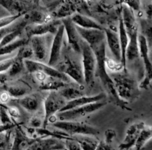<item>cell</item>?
I'll return each mask as SVG.
<instances>
[{
    "label": "cell",
    "instance_id": "d6a6232c",
    "mask_svg": "<svg viewBox=\"0 0 152 150\" xmlns=\"http://www.w3.org/2000/svg\"><path fill=\"white\" fill-rule=\"evenodd\" d=\"M24 67H25V63H24L23 59H20L17 56H16L14 57L13 63L12 64L11 67L8 71V76L15 77V76L18 75L23 71Z\"/></svg>",
    "mask_w": 152,
    "mask_h": 150
},
{
    "label": "cell",
    "instance_id": "d4e9b609",
    "mask_svg": "<svg viewBox=\"0 0 152 150\" xmlns=\"http://www.w3.org/2000/svg\"><path fill=\"white\" fill-rule=\"evenodd\" d=\"M72 138L79 143L82 150H96L99 144L97 140L86 135H75Z\"/></svg>",
    "mask_w": 152,
    "mask_h": 150
},
{
    "label": "cell",
    "instance_id": "ffe728a7",
    "mask_svg": "<svg viewBox=\"0 0 152 150\" xmlns=\"http://www.w3.org/2000/svg\"><path fill=\"white\" fill-rule=\"evenodd\" d=\"M105 94L102 93L96 95H93V96H86L85 95V96L82 97L77 98V99L74 100L67 102L66 105L61 110L60 112H63V111H68V110L74 109L75 108L83 106V105H88V104L99 102V101H102V100L105 99Z\"/></svg>",
    "mask_w": 152,
    "mask_h": 150
},
{
    "label": "cell",
    "instance_id": "e575fe53",
    "mask_svg": "<svg viewBox=\"0 0 152 150\" xmlns=\"http://www.w3.org/2000/svg\"><path fill=\"white\" fill-rule=\"evenodd\" d=\"M10 137L11 130L0 134V150H10L12 145Z\"/></svg>",
    "mask_w": 152,
    "mask_h": 150
},
{
    "label": "cell",
    "instance_id": "ba28073f",
    "mask_svg": "<svg viewBox=\"0 0 152 150\" xmlns=\"http://www.w3.org/2000/svg\"><path fill=\"white\" fill-rule=\"evenodd\" d=\"M140 46V56L143 60L145 74L144 79L139 86L140 89H147L150 83L152 82V64L150 61L148 52H149V45L147 39L142 34H139L138 37Z\"/></svg>",
    "mask_w": 152,
    "mask_h": 150
},
{
    "label": "cell",
    "instance_id": "b9f144b4",
    "mask_svg": "<svg viewBox=\"0 0 152 150\" xmlns=\"http://www.w3.org/2000/svg\"><path fill=\"white\" fill-rule=\"evenodd\" d=\"M30 124H31V127L37 129L39 127H41L42 125L43 126V121H42L39 117L35 116V117H33L31 119V120H30Z\"/></svg>",
    "mask_w": 152,
    "mask_h": 150
},
{
    "label": "cell",
    "instance_id": "8fae6325",
    "mask_svg": "<svg viewBox=\"0 0 152 150\" xmlns=\"http://www.w3.org/2000/svg\"><path fill=\"white\" fill-rule=\"evenodd\" d=\"M62 25L65 28V34L68 37V44L71 48L77 53H81V37L77 29V25L73 22L71 17L61 19Z\"/></svg>",
    "mask_w": 152,
    "mask_h": 150
},
{
    "label": "cell",
    "instance_id": "44dd1931",
    "mask_svg": "<svg viewBox=\"0 0 152 150\" xmlns=\"http://www.w3.org/2000/svg\"><path fill=\"white\" fill-rule=\"evenodd\" d=\"M16 102L27 111L34 113L37 111L40 107L42 102L41 96L38 94L26 95L24 97L16 100Z\"/></svg>",
    "mask_w": 152,
    "mask_h": 150
},
{
    "label": "cell",
    "instance_id": "1f68e13d",
    "mask_svg": "<svg viewBox=\"0 0 152 150\" xmlns=\"http://www.w3.org/2000/svg\"><path fill=\"white\" fill-rule=\"evenodd\" d=\"M6 91L9 94L10 97L20 99L26 96L28 90L22 86H10L6 89Z\"/></svg>",
    "mask_w": 152,
    "mask_h": 150
},
{
    "label": "cell",
    "instance_id": "52a82bcc",
    "mask_svg": "<svg viewBox=\"0 0 152 150\" xmlns=\"http://www.w3.org/2000/svg\"><path fill=\"white\" fill-rule=\"evenodd\" d=\"M105 105V102L99 101V102L88 104V105L75 108L74 109L68 110L66 111H63V112H59L57 114V117L60 121H73L76 119L81 118V117H83L88 114H90L94 111H97Z\"/></svg>",
    "mask_w": 152,
    "mask_h": 150
},
{
    "label": "cell",
    "instance_id": "83f0119b",
    "mask_svg": "<svg viewBox=\"0 0 152 150\" xmlns=\"http://www.w3.org/2000/svg\"><path fill=\"white\" fill-rule=\"evenodd\" d=\"M76 13V6L73 1H65L56 12V17L59 19H65L71 17Z\"/></svg>",
    "mask_w": 152,
    "mask_h": 150
},
{
    "label": "cell",
    "instance_id": "c3c4849f",
    "mask_svg": "<svg viewBox=\"0 0 152 150\" xmlns=\"http://www.w3.org/2000/svg\"><path fill=\"white\" fill-rule=\"evenodd\" d=\"M145 11L146 13L147 19L148 20L152 21V3L151 4H148L145 6Z\"/></svg>",
    "mask_w": 152,
    "mask_h": 150
},
{
    "label": "cell",
    "instance_id": "ac0fdd59",
    "mask_svg": "<svg viewBox=\"0 0 152 150\" xmlns=\"http://www.w3.org/2000/svg\"><path fill=\"white\" fill-rule=\"evenodd\" d=\"M121 18L129 37L133 35L135 33H138V25L134 12L126 4H123L122 8Z\"/></svg>",
    "mask_w": 152,
    "mask_h": 150
},
{
    "label": "cell",
    "instance_id": "7402d4cb",
    "mask_svg": "<svg viewBox=\"0 0 152 150\" xmlns=\"http://www.w3.org/2000/svg\"><path fill=\"white\" fill-rule=\"evenodd\" d=\"M71 18L73 22L77 26L80 27V28H85V29L104 30V28H102V27L94 19L87 16H85V15L76 13Z\"/></svg>",
    "mask_w": 152,
    "mask_h": 150
},
{
    "label": "cell",
    "instance_id": "484cf974",
    "mask_svg": "<svg viewBox=\"0 0 152 150\" xmlns=\"http://www.w3.org/2000/svg\"><path fill=\"white\" fill-rule=\"evenodd\" d=\"M65 86H67L66 83L63 82L62 80L49 77V78H47L45 81L40 83L39 89L40 90L42 91H57V90H59V89L61 90Z\"/></svg>",
    "mask_w": 152,
    "mask_h": 150
},
{
    "label": "cell",
    "instance_id": "4316f807",
    "mask_svg": "<svg viewBox=\"0 0 152 150\" xmlns=\"http://www.w3.org/2000/svg\"><path fill=\"white\" fill-rule=\"evenodd\" d=\"M59 92L61 96L67 102H69V101L74 100L77 99V98L85 96L84 93L80 89L74 87V86H65V88L59 90Z\"/></svg>",
    "mask_w": 152,
    "mask_h": 150
},
{
    "label": "cell",
    "instance_id": "6da1fadb",
    "mask_svg": "<svg viewBox=\"0 0 152 150\" xmlns=\"http://www.w3.org/2000/svg\"><path fill=\"white\" fill-rule=\"evenodd\" d=\"M94 50L96 59V68L95 77H99L102 82L105 91L108 92L110 98L117 105L120 106L123 109L131 110L127 106L128 102L122 100L116 90L115 85L111 78V75L106 70V51H105V42L100 43L94 47L91 48Z\"/></svg>",
    "mask_w": 152,
    "mask_h": 150
},
{
    "label": "cell",
    "instance_id": "816d5d0a",
    "mask_svg": "<svg viewBox=\"0 0 152 150\" xmlns=\"http://www.w3.org/2000/svg\"><path fill=\"white\" fill-rule=\"evenodd\" d=\"M148 42V45L152 46V41H149V42Z\"/></svg>",
    "mask_w": 152,
    "mask_h": 150
},
{
    "label": "cell",
    "instance_id": "4fadbf2b",
    "mask_svg": "<svg viewBox=\"0 0 152 150\" xmlns=\"http://www.w3.org/2000/svg\"><path fill=\"white\" fill-rule=\"evenodd\" d=\"M65 148V140L49 137L47 138H37V140L25 150H60Z\"/></svg>",
    "mask_w": 152,
    "mask_h": 150
},
{
    "label": "cell",
    "instance_id": "bcb514c9",
    "mask_svg": "<svg viewBox=\"0 0 152 150\" xmlns=\"http://www.w3.org/2000/svg\"><path fill=\"white\" fill-rule=\"evenodd\" d=\"M16 126L14 123H11V124H1V123H0V134L11 130L12 129H14Z\"/></svg>",
    "mask_w": 152,
    "mask_h": 150
},
{
    "label": "cell",
    "instance_id": "9a60e30c",
    "mask_svg": "<svg viewBox=\"0 0 152 150\" xmlns=\"http://www.w3.org/2000/svg\"><path fill=\"white\" fill-rule=\"evenodd\" d=\"M77 31L80 37L88 43L91 48L94 47L106 40V36L104 30L97 29H85L77 26Z\"/></svg>",
    "mask_w": 152,
    "mask_h": 150
},
{
    "label": "cell",
    "instance_id": "f546056e",
    "mask_svg": "<svg viewBox=\"0 0 152 150\" xmlns=\"http://www.w3.org/2000/svg\"><path fill=\"white\" fill-rule=\"evenodd\" d=\"M0 5L7 10L10 14L15 15L22 14V5L18 1H10V0H0Z\"/></svg>",
    "mask_w": 152,
    "mask_h": 150
},
{
    "label": "cell",
    "instance_id": "d590c367",
    "mask_svg": "<svg viewBox=\"0 0 152 150\" xmlns=\"http://www.w3.org/2000/svg\"><path fill=\"white\" fill-rule=\"evenodd\" d=\"M26 24H27V21L25 20V19H24V20L21 21V22H18V23L12 24V25H10V26L0 29V42L1 41V40H2L6 35L9 34L10 33L13 32V31H16V30L18 29L19 27H21L23 25H26Z\"/></svg>",
    "mask_w": 152,
    "mask_h": 150
},
{
    "label": "cell",
    "instance_id": "30bf717a",
    "mask_svg": "<svg viewBox=\"0 0 152 150\" xmlns=\"http://www.w3.org/2000/svg\"><path fill=\"white\" fill-rule=\"evenodd\" d=\"M61 25V19H54L42 24H35L26 26L25 29L28 37L31 39L35 36H45L48 34H54L55 35Z\"/></svg>",
    "mask_w": 152,
    "mask_h": 150
},
{
    "label": "cell",
    "instance_id": "f907efd6",
    "mask_svg": "<svg viewBox=\"0 0 152 150\" xmlns=\"http://www.w3.org/2000/svg\"><path fill=\"white\" fill-rule=\"evenodd\" d=\"M148 56H149L150 61H151V62L152 64V49L151 50H149V52H148Z\"/></svg>",
    "mask_w": 152,
    "mask_h": 150
},
{
    "label": "cell",
    "instance_id": "7a4b0ae2",
    "mask_svg": "<svg viewBox=\"0 0 152 150\" xmlns=\"http://www.w3.org/2000/svg\"><path fill=\"white\" fill-rule=\"evenodd\" d=\"M115 85L116 90L122 100L128 102L137 98L140 94L137 80L128 72L127 70L118 71L111 74Z\"/></svg>",
    "mask_w": 152,
    "mask_h": 150
},
{
    "label": "cell",
    "instance_id": "2e32d148",
    "mask_svg": "<svg viewBox=\"0 0 152 150\" xmlns=\"http://www.w3.org/2000/svg\"><path fill=\"white\" fill-rule=\"evenodd\" d=\"M31 48L34 50V54L38 62H42L45 60L48 52V42L46 40V35L35 36L31 39Z\"/></svg>",
    "mask_w": 152,
    "mask_h": 150
},
{
    "label": "cell",
    "instance_id": "9c48e42d",
    "mask_svg": "<svg viewBox=\"0 0 152 150\" xmlns=\"http://www.w3.org/2000/svg\"><path fill=\"white\" fill-rule=\"evenodd\" d=\"M59 71L79 85L82 86L83 83H85L83 66L77 61L70 58L69 56H65L64 62L61 64Z\"/></svg>",
    "mask_w": 152,
    "mask_h": 150
},
{
    "label": "cell",
    "instance_id": "277c9868",
    "mask_svg": "<svg viewBox=\"0 0 152 150\" xmlns=\"http://www.w3.org/2000/svg\"><path fill=\"white\" fill-rule=\"evenodd\" d=\"M67 101L61 96L59 91H50L44 100V119L42 129H46L47 125L56 113L60 112L66 105Z\"/></svg>",
    "mask_w": 152,
    "mask_h": 150
},
{
    "label": "cell",
    "instance_id": "f6af8a7d",
    "mask_svg": "<svg viewBox=\"0 0 152 150\" xmlns=\"http://www.w3.org/2000/svg\"><path fill=\"white\" fill-rule=\"evenodd\" d=\"M125 3H126V5L129 6V7L132 9L133 10H137L139 11L140 10V1H125Z\"/></svg>",
    "mask_w": 152,
    "mask_h": 150
},
{
    "label": "cell",
    "instance_id": "d6986e66",
    "mask_svg": "<svg viewBox=\"0 0 152 150\" xmlns=\"http://www.w3.org/2000/svg\"><path fill=\"white\" fill-rule=\"evenodd\" d=\"M104 31L106 36V41L113 56L118 62H121L122 51L119 34H117L114 30L110 28H105Z\"/></svg>",
    "mask_w": 152,
    "mask_h": 150
},
{
    "label": "cell",
    "instance_id": "8d00e7d4",
    "mask_svg": "<svg viewBox=\"0 0 152 150\" xmlns=\"http://www.w3.org/2000/svg\"><path fill=\"white\" fill-rule=\"evenodd\" d=\"M16 56L20 58V59H23V60L31 59V58L33 56H34V50H33L32 48L26 45L23 46V47L20 48L19 49V51H18Z\"/></svg>",
    "mask_w": 152,
    "mask_h": 150
},
{
    "label": "cell",
    "instance_id": "681fc988",
    "mask_svg": "<svg viewBox=\"0 0 152 150\" xmlns=\"http://www.w3.org/2000/svg\"><path fill=\"white\" fill-rule=\"evenodd\" d=\"M7 74H4V73H3V74H0V84L4 83V82L7 80Z\"/></svg>",
    "mask_w": 152,
    "mask_h": 150
},
{
    "label": "cell",
    "instance_id": "8992f818",
    "mask_svg": "<svg viewBox=\"0 0 152 150\" xmlns=\"http://www.w3.org/2000/svg\"><path fill=\"white\" fill-rule=\"evenodd\" d=\"M24 63H25V67L27 71L31 74H34L37 71H40V72L45 74L49 77L62 80L65 83L70 82V78L68 76L65 75L64 73H62L59 70L56 69L53 67L50 66L47 64L38 62V61L32 60V59L24 60Z\"/></svg>",
    "mask_w": 152,
    "mask_h": 150
},
{
    "label": "cell",
    "instance_id": "5b68a950",
    "mask_svg": "<svg viewBox=\"0 0 152 150\" xmlns=\"http://www.w3.org/2000/svg\"><path fill=\"white\" fill-rule=\"evenodd\" d=\"M53 126L71 137L75 135H96L99 133L96 128L80 122L58 120L53 123Z\"/></svg>",
    "mask_w": 152,
    "mask_h": 150
},
{
    "label": "cell",
    "instance_id": "ab89813d",
    "mask_svg": "<svg viewBox=\"0 0 152 150\" xmlns=\"http://www.w3.org/2000/svg\"><path fill=\"white\" fill-rule=\"evenodd\" d=\"M65 148H67L68 150H82L79 143L72 137L65 140Z\"/></svg>",
    "mask_w": 152,
    "mask_h": 150
},
{
    "label": "cell",
    "instance_id": "4dcf8cb0",
    "mask_svg": "<svg viewBox=\"0 0 152 150\" xmlns=\"http://www.w3.org/2000/svg\"><path fill=\"white\" fill-rule=\"evenodd\" d=\"M152 138V126H145L137 140L135 148L136 150H141L148 140Z\"/></svg>",
    "mask_w": 152,
    "mask_h": 150
},
{
    "label": "cell",
    "instance_id": "e0dca14e",
    "mask_svg": "<svg viewBox=\"0 0 152 150\" xmlns=\"http://www.w3.org/2000/svg\"><path fill=\"white\" fill-rule=\"evenodd\" d=\"M37 140V138H31L25 135L20 127L16 126L10 150H25Z\"/></svg>",
    "mask_w": 152,
    "mask_h": 150
},
{
    "label": "cell",
    "instance_id": "ee69618b",
    "mask_svg": "<svg viewBox=\"0 0 152 150\" xmlns=\"http://www.w3.org/2000/svg\"><path fill=\"white\" fill-rule=\"evenodd\" d=\"M115 136L116 133L113 129H108L105 132V143L107 145H109L112 142V140L114 139V138Z\"/></svg>",
    "mask_w": 152,
    "mask_h": 150
},
{
    "label": "cell",
    "instance_id": "f1b7e54d",
    "mask_svg": "<svg viewBox=\"0 0 152 150\" xmlns=\"http://www.w3.org/2000/svg\"><path fill=\"white\" fill-rule=\"evenodd\" d=\"M28 42V40H26V39H19V40H16V41L13 42L10 44L0 48V56L10 54V53H13L16 50H17V49H19L20 48L26 45Z\"/></svg>",
    "mask_w": 152,
    "mask_h": 150
},
{
    "label": "cell",
    "instance_id": "74e56055",
    "mask_svg": "<svg viewBox=\"0 0 152 150\" xmlns=\"http://www.w3.org/2000/svg\"><path fill=\"white\" fill-rule=\"evenodd\" d=\"M22 16V14L15 15V16L10 15V16H5V17L0 18V29L11 25L13 22H16V21L17 20V19H19Z\"/></svg>",
    "mask_w": 152,
    "mask_h": 150
},
{
    "label": "cell",
    "instance_id": "7dc6e473",
    "mask_svg": "<svg viewBox=\"0 0 152 150\" xmlns=\"http://www.w3.org/2000/svg\"><path fill=\"white\" fill-rule=\"evenodd\" d=\"M10 98V96L9 95V94L7 93L6 91L0 93V102H1V103L2 104L6 103V102H8Z\"/></svg>",
    "mask_w": 152,
    "mask_h": 150
},
{
    "label": "cell",
    "instance_id": "5bb4252c",
    "mask_svg": "<svg viewBox=\"0 0 152 150\" xmlns=\"http://www.w3.org/2000/svg\"><path fill=\"white\" fill-rule=\"evenodd\" d=\"M145 126L143 122H138L132 124L126 131L124 141L120 145L119 149L129 150L132 147L135 146L141 132Z\"/></svg>",
    "mask_w": 152,
    "mask_h": 150
},
{
    "label": "cell",
    "instance_id": "3957f363",
    "mask_svg": "<svg viewBox=\"0 0 152 150\" xmlns=\"http://www.w3.org/2000/svg\"><path fill=\"white\" fill-rule=\"evenodd\" d=\"M83 62V74L85 83L88 86H92L94 83L96 68V59L95 53L91 46L84 40L80 42Z\"/></svg>",
    "mask_w": 152,
    "mask_h": 150
},
{
    "label": "cell",
    "instance_id": "f35d334b",
    "mask_svg": "<svg viewBox=\"0 0 152 150\" xmlns=\"http://www.w3.org/2000/svg\"><path fill=\"white\" fill-rule=\"evenodd\" d=\"M0 122L1 124H11L13 123L11 120V117L9 115L7 108L1 104L0 105Z\"/></svg>",
    "mask_w": 152,
    "mask_h": 150
},
{
    "label": "cell",
    "instance_id": "836d02e7",
    "mask_svg": "<svg viewBox=\"0 0 152 150\" xmlns=\"http://www.w3.org/2000/svg\"><path fill=\"white\" fill-rule=\"evenodd\" d=\"M141 34L147 39L148 42L152 41V21L142 19L140 22Z\"/></svg>",
    "mask_w": 152,
    "mask_h": 150
},
{
    "label": "cell",
    "instance_id": "60d3db41",
    "mask_svg": "<svg viewBox=\"0 0 152 150\" xmlns=\"http://www.w3.org/2000/svg\"><path fill=\"white\" fill-rule=\"evenodd\" d=\"M13 61H14V57L0 61V74H3L4 71H9L12 64L13 63Z\"/></svg>",
    "mask_w": 152,
    "mask_h": 150
},
{
    "label": "cell",
    "instance_id": "7bdbcfd3",
    "mask_svg": "<svg viewBox=\"0 0 152 150\" xmlns=\"http://www.w3.org/2000/svg\"><path fill=\"white\" fill-rule=\"evenodd\" d=\"M6 108H7V110L10 117H12V118H19L20 117V112H19V109L16 107L8 106L6 107Z\"/></svg>",
    "mask_w": 152,
    "mask_h": 150
},
{
    "label": "cell",
    "instance_id": "603a6c76",
    "mask_svg": "<svg viewBox=\"0 0 152 150\" xmlns=\"http://www.w3.org/2000/svg\"><path fill=\"white\" fill-rule=\"evenodd\" d=\"M119 37H120V46H121V51H122V59L121 63L122 66L123 67L125 70L126 69V50H127L128 45L129 42V37L127 34L126 28H125L124 24H123L122 18H120L119 20Z\"/></svg>",
    "mask_w": 152,
    "mask_h": 150
},
{
    "label": "cell",
    "instance_id": "7c38bea8",
    "mask_svg": "<svg viewBox=\"0 0 152 150\" xmlns=\"http://www.w3.org/2000/svg\"><path fill=\"white\" fill-rule=\"evenodd\" d=\"M65 28L64 25H60L58 29L57 32L53 37V42H52L51 48L50 50V55H49V59L48 65L53 67L56 65L58 61L59 60L61 56V52H62V42H63L64 34H65Z\"/></svg>",
    "mask_w": 152,
    "mask_h": 150
},
{
    "label": "cell",
    "instance_id": "cb8c5ba5",
    "mask_svg": "<svg viewBox=\"0 0 152 150\" xmlns=\"http://www.w3.org/2000/svg\"><path fill=\"white\" fill-rule=\"evenodd\" d=\"M139 34L135 33L129 37V42L126 50V60L133 61L140 56L139 46Z\"/></svg>",
    "mask_w": 152,
    "mask_h": 150
}]
</instances>
